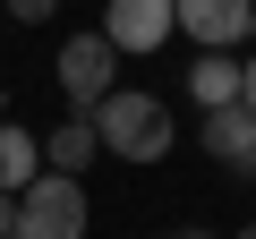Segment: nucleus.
<instances>
[{"label":"nucleus","instance_id":"obj_1","mask_svg":"<svg viewBox=\"0 0 256 239\" xmlns=\"http://www.w3.org/2000/svg\"><path fill=\"white\" fill-rule=\"evenodd\" d=\"M86 120H94V146H102V154H120V162H162V154L180 146L171 102H162V94H146V86H111Z\"/></svg>","mask_w":256,"mask_h":239},{"label":"nucleus","instance_id":"obj_2","mask_svg":"<svg viewBox=\"0 0 256 239\" xmlns=\"http://www.w3.org/2000/svg\"><path fill=\"white\" fill-rule=\"evenodd\" d=\"M52 77H60V94H68V111H94L111 86H120V43L94 26V34H68L60 43V60H52Z\"/></svg>","mask_w":256,"mask_h":239},{"label":"nucleus","instance_id":"obj_3","mask_svg":"<svg viewBox=\"0 0 256 239\" xmlns=\"http://www.w3.org/2000/svg\"><path fill=\"white\" fill-rule=\"evenodd\" d=\"M18 239H86V188L68 171H43L18 196Z\"/></svg>","mask_w":256,"mask_h":239},{"label":"nucleus","instance_id":"obj_4","mask_svg":"<svg viewBox=\"0 0 256 239\" xmlns=\"http://www.w3.org/2000/svg\"><path fill=\"white\" fill-rule=\"evenodd\" d=\"M102 34L128 60H146V52H162L180 34V9H171V0H102Z\"/></svg>","mask_w":256,"mask_h":239},{"label":"nucleus","instance_id":"obj_5","mask_svg":"<svg viewBox=\"0 0 256 239\" xmlns=\"http://www.w3.org/2000/svg\"><path fill=\"white\" fill-rule=\"evenodd\" d=\"M180 9V34H196L205 52H239L256 34V0H171Z\"/></svg>","mask_w":256,"mask_h":239},{"label":"nucleus","instance_id":"obj_6","mask_svg":"<svg viewBox=\"0 0 256 239\" xmlns=\"http://www.w3.org/2000/svg\"><path fill=\"white\" fill-rule=\"evenodd\" d=\"M205 154H214L222 171L256 180V111H248V102H230V111H205Z\"/></svg>","mask_w":256,"mask_h":239},{"label":"nucleus","instance_id":"obj_7","mask_svg":"<svg viewBox=\"0 0 256 239\" xmlns=\"http://www.w3.org/2000/svg\"><path fill=\"white\" fill-rule=\"evenodd\" d=\"M239 86H248V60L239 52H196V68H188V102L196 111H230Z\"/></svg>","mask_w":256,"mask_h":239},{"label":"nucleus","instance_id":"obj_8","mask_svg":"<svg viewBox=\"0 0 256 239\" xmlns=\"http://www.w3.org/2000/svg\"><path fill=\"white\" fill-rule=\"evenodd\" d=\"M34 180H43V137H26V128L0 120V196H26Z\"/></svg>","mask_w":256,"mask_h":239},{"label":"nucleus","instance_id":"obj_9","mask_svg":"<svg viewBox=\"0 0 256 239\" xmlns=\"http://www.w3.org/2000/svg\"><path fill=\"white\" fill-rule=\"evenodd\" d=\"M94 154H102V146H94V120H86V111H68L60 128H52V146H43V171H68V180H77Z\"/></svg>","mask_w":256,"mask_h":239},{"label":"nucleus","instance_id":"obj_10","mask_svg":"<svg viewBox=\"0 0 256 239\" xmlns=\"http://www.w3.org/2000/svg\"><path fill=\"white\" fill-rule=\"evenodd\" d=\"M0 9H9V18H18V26H43V18H52V9H60V0H0Z\"/></svg>","mask_w":256,"mask_h":239},{"label":"nucleus","instance_id":"obj_11","mask_svg":"<svg viewBox=\"0 0 256 239\" xmlns=\"http://www.w3.org/2000/svg\"><path fill=\"white\" fill-rule=\"evenodd\" d=\"M0 239H18V196H0Z\"/></svg>","mask_w":256,"mask_h":239},{"label":"nucleus","instance_id":"obj_12","mask_svg":"<svg viewBox=\"0 0 256 239\" xmlns=\"http://www.w3.org/2000/svg\"><path fill=\"white\" fill-rule=\"evenodd\" d=\"M239 102H248V111H256V52H248V86H239Z\"/></svg>","mask_w":256,"mask_h":239},{"label":"nucleus","instance_id":"obj_13","mask_svg":"<svg viewBox=\"0 0 256 239\" xmlns=\"http://www.w3.org/2000/svg\"><path fill=\"white\" fill-rule=\"evenodd\" d=\"M230 239H256V222H248V230H230Z\"/></svg>","mask_w":256,"mask_h":239},{"label":"nucleus","instance_id":"obj_14","mask_svg":"<svg viewBox=\"0 0 256 239\" xmlns=\"http://www.w3.org/2000/svg\"><path fill=\"white\" fill-rule=\"evenodd\" d=\"M171 239H205V230H171Z\"/></svg>","mask_w":256,"mask_h":239}]
</instances>
